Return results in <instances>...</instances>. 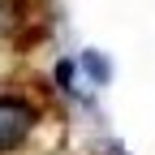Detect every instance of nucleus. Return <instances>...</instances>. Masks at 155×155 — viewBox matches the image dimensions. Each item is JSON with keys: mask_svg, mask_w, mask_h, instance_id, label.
Listing matches in <instances>:
<instances>
[{"mask_svg": "<svg viewBox=\"0 0 155 155\" xmlns=\"http://www.w3.org/2000/svg\"><path fill=\"white\" fill-rule=\"evenodd\" d=\"M39 125V108L30 95L0 91V155H13L30 142V134Z\"/></svg>", "mask_w": 155, "mask_h": 155, "instance_id": "1", "label": "nucleus"}, {"mask_svg": "<svg viewBox=\"0 0 155 155\" xmlns=\"http://www.w3.org/2000/svg\"><path fill=\"white\" fill-rule=\"evenodd\" d=\"M22 26V0H0V39H9Z\"/></svg>", "mask_w": 155, "mask_h": 155, "instance_id": "2", "label": "nucleus"}]
</instances>
